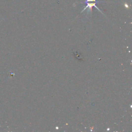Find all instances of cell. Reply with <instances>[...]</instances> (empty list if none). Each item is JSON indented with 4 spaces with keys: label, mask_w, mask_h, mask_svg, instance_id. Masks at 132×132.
Instances as JSON below:
<instances>
[{
    "label": "cell",
    "mask_w": 132,
    "mask_h": 132,
    "mask_svg": "<svg viewBox=\"0 0 132 132\" xmlns=\"http://www.w3.org/2000/svg\"><path fill=\"white\" fill-rule=\"evenodd\" d=\"M98 2L99 1H97V0H85V4L86 5V7L84 9V10H82V13L87 8H88L89 11H90V10H92V8H93V7H95L101 12V11L96 6V4L98 3Z\"/></svg>",
    "instance_id": "cell-1"
}]
</instances>
